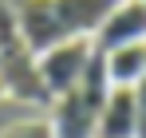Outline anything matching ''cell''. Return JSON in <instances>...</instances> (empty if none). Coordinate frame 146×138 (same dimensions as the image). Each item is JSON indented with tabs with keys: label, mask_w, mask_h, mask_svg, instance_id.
Masks as SVG:
<instances>
[{
	"label": "cell",
	"mask_w": 146,
	"mask_h": 138,
	"mask_svg": "<svg viewBox=\"0 0 146 138\" xmlns=\"http://www.w3.org/2000/svg\"><path fill=\"white\" fill-rule=\"evenodd\" d=\"M0 138H55L48 118H24V122H12L8 130H0Z\"/></svg>",
	"instance_id": "cell-8"
},
{
	"label": "cell",
	"mask_w": 146,
	"mask_h": 138,
	"mask_svg": "<svg viewBox=\"0 0 146 138\" xmlns=\"http://www.w3.org/2000/svg\"><path fill=\"white\" fill-rule=\"evenodd\" d=\"M142 4H146V0H142Z\"/></svg>",
	"instance_id": "cell-11"
},
{
	"label": "cell",
	"mask_w": 146,
	"mask_h": 138,
	"mask_svg": "<svg viewBox=\"0 0 146 138\" xmlns=\"http://www.w3.org/2000/svg\"><path fill=\"white\" fill-rule=\"evenodd\" d=\"M0 99H8V91H4V79H0Z\"/></svg>",
	"instance_id": "cell-10"
},
{
	"label": "cell",
	"mask_w": 146,
	"mask_h": 138,
	"mask_svg": "<svg viewBox=\"0 0 146 138\" xmlns=\"http://www.w3.org/2000/svg\"><path fill=\"white\" fill-rule=\"evenodd\" d=\"M134 103H138V138H146V75L134 83Z\"/></svg>",
	"instance_id": "cell-9"
},
{
	"label": "cell",
	"mask_w": 146,
	"mask_h": 138,
	"mask_svg": "<svg viewBox=\"0 0 146 138\" xmlns=\"http://www.w3.org/2000/svg\"><path fill=\"white\" fill-rule=\"evenodd\" d=\"M95 138H138V103L134 87H111V95L99 107Z\"/></svg>",
	"instance_id": "cell-6"
},
{
	"label": "cell",
	"mask_w": 146,
	"mask_h": 138,
	"mask_svg": "<svg viewBox=\"0 0 146 138\" xmlns=\"http://www.w3.org/2000/svg\"><path fill=\"white\" fill-rule=\"evenodd\" d=\"M0 79H4L8 99H20L32 107H51V95L40 79V59L20 36L12 0H0Z\"/></svg>",
	"instance_id": "cell-2"
},
{
	"label": "cell",
	"mask_w": 146,
	"mask_h": 138,
	"mask_svg": "<svg viewBox=\"0 0 146 138\" xmlns=\"http://www.w3.org/2000/svg\"><path fill=\"white\" fill-rule=\"evenodd\" d=\"M91 44L99 51H115V47H126V44H146V4L142 0H119L103 16Z\"/></svg>",
	"instance_id": "cell-4"
},
{
	"label": "cell",
	"mask_w": 146,
	"mask_h": 138,
	"mask_svg": "<svg viewBox=\"0 0 146 138\" xmlns=\"http://www.w3.org/2000/svg\"><path fill=\"white\" fill-rule=\"evenodd\" d=\"M24 44L40 55L63 40H91L119 0H12Z\"/></svg>",
	"instance_id": "cell-1"
},
{
	"label": "cell",
	"mask_w": 146,
	"mask_h": 138,
	"mask_svg": "<svg viewBox=\"0 0 146 138\" xmlns=\"http://www.w3.org/2000/svg\"><path fill=\"white\" fill-rule=\"evenodd\" d=\"M48 122L55 130V138H95L99 103H91L79 87H71V91L51 99V118Z\"/></svg>",
	"instance_id": "cell-5"
},
{
	"label": "cell",
	"mask_w": 146,
	"mask_h": 138,
	"mask_svg": "<svg viewBox=\"0 0 146 138\" xmlns=\"http://www.w3.org/2000/svg\"><path fill=\"white\" fill-rule=\"evenodd\" d=\"M103 59H107L111 87H134L146 75V44H126L115 51H103Z\"/></svg>",
	"instance_id": "cell-7"
},
{
	"label": "cell",
	"mask_w": 146,
	"mask_h": 138,
	"mask_svg": "<svg viewBox=\"0 0 146 138\" xmlns=\"http://www.w3.org/2000/svg\"><path fill=\"white\" fill-rule=\"evenodd\" d=\"M91 51H95L91 40H63V44H55V47H48V51L36 55L40 59V79H44V87H48L51 99L71 91V87H79Z\"/></svg>",
	"instance_id": "cell-3"
}]
</instances>
